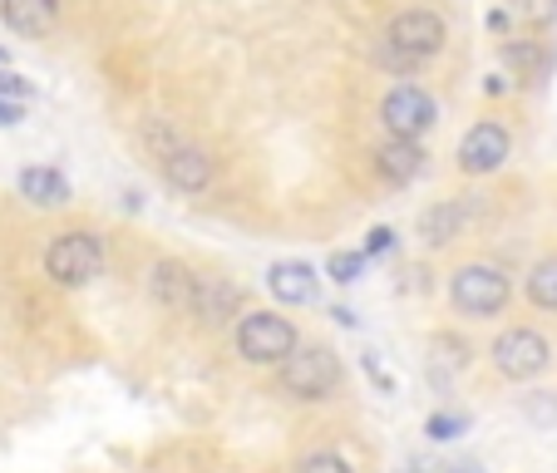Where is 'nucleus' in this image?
Segmentation results:
<instances>
[{"instance_id": "nucleus-1", "label": "nucleus", "mask_w": 557, "mask_h": 473, "mask_svg": "<svg viewBox=\"0 0 557 473\" xmlns=\"http://www.w3.org/2000/svg\"><path fill=\"white\" fill-rule=\"evenodd\" d=\"M341 379H346V365H341V356L331 346H296L292 356L276 365L282 395H292V400H301V404L331 400L341 389Z\"/></svg>"}, {"instance_id": "nucleus-8", "label": "nucleus", "mask_w": 557, "mask_h": 473, "mask_svg": "<svg viewBox=\"0 0 557 473\" xmlns=\"http://www.w3.org/2000/svg\"><path fill=\"white\" fill-rule=\"evenodd\" d=\"M508 153H513V134L498 119H479V124L463 128L454 163H459L463 178H488V173H498L508 163Z\"/></svg>"}, {"instance_id": "nucleus-20", "label": "nucleus", "mask_w": 557, "mask_h": 473, "mask_svg": "<svg viewBox=\"0 0 557 473\" xmlns=\"http://www.w3.org/2000/svg\"><path fill=\"white\" fill-rule=\"evenodd\" d=\"M144 144H148V153H153V158H163V153H173L178 144H188V138H183L169 119H148V124H144Z\"/></svg>"}, {"instance_id": "nucleus-23", "label": "nucleus", "mask_w": 557, "mask_h": 473, "mask_svg": "<svg viewBox=\"0 0 557 473\" xmlns=\"http://www.w3.org/2000/svg\"><path fill=\"white\" fill-rule=\"evenodd\" d=\"M292 473H356V469H350V463L341 459L336 449H315V453H306V459L296 463Z\"/></svg>"}, {"instance_id": "nucleus-24", "label": "nucleus", "mask_w": 557, "mask_h": 473, "mask_svg": "<svg viewBox=\"0 0 557 473\" xmlns=\"http://www.w3.org/2000/svg\"><path fill=\"white\" fill-rule=\"evenodd\" d=\"M30 95H35L30 79H21V74H15L11 64H5V70H0V99H11V104H25Z\"/></svg>"}, {"instance_id": "nucleus-9", "label": "nucleus", "mask_w": 557, "mask_h": 473, "mask_svg": "<svg viewBox=\"0 0 557 473\" xmlns=\"http://www.w3.org/2000/svg\"><path fill=\"white\" fill-rule=\"evenodd\" d=\"M158 173H163V183H169L173 192H208L212 188V178H218V163H212V153L208 148H198V144H178L173 153H163L158 158Z\"/></svg>"}, {"instance_id": "nucleus-31", "label": "nucleus", "mask_w": 557, "mask_h": 473, "mask_svg": "<svg viewBox=\"0 0 557 473\" xmlns=\"http://www.w3.org/2000/svg\"><path fill=\"white\" fill-rule=\"evenodd\" d=\"M405 473H424V469H420V463H410V469H405Z\"/></svg>"}, {"instance_id": "nucleus-10", "label": "nucleus", "mask_w": 557, "mask_h": 473, "mask_svg": "<svg viewBox=\"0 0 557 473\" xmlns=\"http://www.w3.org/2000/svg\"><path fill=\"white\" fill-rule=\"evenodd\" d=\"M148 296H153L163 311H193V296H198V272L183 266L178 257H163V262L148 266Z\"/></svg>"}, {"instance_id": "nucleus-3", "label": "nucleus", "mask_w": 557, "mask_h": 473, "mask_svg": "<svg viewBox=\"0 0 557 473\" xmlns=\"http://www.w3.org/2000/svg\"><path fill=\"white\" fill-rule=\"evenodd\" d=\"M45 276L64 291H79L95 276H104V237L89 227H70L45 247Z\"/></svg>"}, {"instance_id": "nucleus-2", "label": "nucleus", "mask_w": 557, "mask_h": 473, "mask_svg": "<svg viewBox=\"0 0 557 473\" xmlns=\"http://www.w3.org/2000/svg\"><path fill=\"white\" fill-rule=\"evenodd\" d=\"M513 301V282H508L504 266L494 262H463L454 266L449 276V306L469 321H494V315L508 311Z\"/></svg>"}, {"instance_id": "nucleus-15", "label": "nucleus", "mask_w": 557, "mask_h": 473, "mask_svg": "<svg viewBox=\"0 0 557 473\" xmlns=\"http://www.w3.org/2000/svg\"><path fill=\"white\" fill-rule=\"evenodd\" d=\"M315 286H321V276H315L311 262H276L272 272H267V291H272L282 306L315 301Z\"/></svg>"}, {"instance_id": "nucleus-22", "label": "nucleus", "mask_w": 557, "mask_h": 473, "mask_svg": "<svg viewBox=\"0 0 557 473\" xmlns=\"http://www.w3.org/2000/svg\"><path fill=\"white\" fill-rule=\"evenodd\" d=\"M463 430H469V414H459V410H434L430 424H424V434H430L434 444H440V439H459Z\"/></svg>"}, {"instance_id": "nucleus-5", "label": "nucleus", "mask_w": 557, "mask_h": 473, "mask_svg": "<svg viewBox=\"0 0 557 473\" xmlns=\"http://www.w3.org/2000/svg\"><path fill=\"white\" fill-rule=\"evenodd\" d=\"M232 346L247 365H282L301 340H296L292 315H276V311H247L232 331Z\"/></svg>"}, {"instance_id": "nucleus-12", "label": "nucleus", "mask_w": 557, "mask_h": 473, "mask_svg": "<svg viewBox=\"0 0 557 473\" xmlns=\"http://www.w3.org/2000/svg\"><path fill=\"white\" fill-rule=\"evenodd\" d=\"M424 163H430V153H424L420 144H410V138H385V144L375 148V173L385 183H395V188L420 178Z\"/></svg>"}, {"instance_id": "nucleus-26", "label": "nucleus", "mask_w": 557, "mask_h": 473, "mask_svg": "<svg viewBox=\"0 0 557 473\" xmlns=\"http://www.w3.org/2000/svg\"><path fill=\"white\" fill-rule=\"evenodd\" d=\"M360 365H366V375L375 379V389H380V395H389V389H395V385H389V375H385V370H380V360L370 356V350H366V356H360Z\"/></svg>"}, {"instance_id": "nucleus-21", "label": "nucleus", "mask_w": 557, "mask_h": 473, "mask_svg": "<svg viewBox=\"0 0 557 473\" xmlns=\"http://www.w3.org/2000/svg\"><path fill=\"white\" fill-rule=\"evenodd\" d=\"M513 5V15L523 25H533V30H547V25L557 21V0H508Z\"/></svg>"}, {"instance_id": "nucleus-25", "label": "nucleus", "mask_w": 557, "mask_h": 473, "mask_svg": "<svg viewBox=\"0 0 557 473\" xmlns=\"http://www.w3.org/2000/svg\"><path fill=\"white\" fill-rule=\"evenodd\" d=\"M395 247V227H375L366 237V257H380V252H389Z\"/></svg>"}, {"instance_id": "nucleus-17", "label": "nucleus", "mask_w": 557, "mask_h": 473, "mask_svg": "<svg viewBox=\"0 0 557 473\" xmlns=\"http://www.w3.org/2000/svg\"><path fill=\"white\" fill-rule=\"evenodd\" d=\"M498 54H504V64L518 74V85H537L547 74V64H553V54H547L537 40H504Z\"/></svg>"}, {"instance_id": "nucleus-6", "label": "nucleus", "mask_w": 557, "mask_h": 473, "mask_svg": "<svg viewBox=\"0 0 557 473\" xmlns=\"http://www.w3.org/2000/svg\"><path fill=\"white\" fill-rule=\"evenodd\" d=\"M488 360H494V370L504 379L523 385V379H537L553 365V346H547V336L533 326H508V331H498V340L488 346Z\"/></svg>"}, {"instance_id": "nucleus-18", "label": "nucleus", "mask_w": 557, "mask_h": 473, "mask_svg": "<svg viewBox=\"0 0 557 473\" xmlns=\"http://www.w3.org/2000/svg\"><path fill=\"white\" fill-rule=\"evenodd\" d=\"M523 291L537 311H557V257H547V262H537L533 272H528Z\"/></svg>"}, {"instance_id": "nucleus-28", "label": "nucleus", "mask_w": 557, "mask_h": 473, "mask_svg": "<svg viewBox=\"0 0 557 473\" xmlns=\"http://www.w3.org/2000/svg\"><path fill=\"white\" fill-rule=\"evenodd\" d=\"M488 30L504 35V30H508V15H504V11H494V15H488Z\"/></svg>"}, {"instance_id": "nucleus-13", "label": "nucleus", "mask_w": 557, "mask_h": 473, "mask_svg": "<svg viewBox=\"0 0 557 473\" xmlns=\"http://www.w3.org/2000/svg\"><path fill=\"white\" fill-rule=\"evenodd\" d=\"M469 217H473V208H469V202H459V198L430 202V208L420 212V237H424V247H449V242H459V232L469 227Z\"/></svg>"}, {"instance_id": "nucleus-16", "label": "nucleus", "mask_w": 557, "mask_h": 473, "mask_svg": "<svg viewBox=\"0 0 557 473\" xmlns=\"http://www.w3.org/2000/svg\"><path fill=\"white\" fill-rule=\"evenodd\" d=\"M15 188H21V198L30 202V208H64V202H70V178H64L60 169H45V163L25 169Z\"/></svg>"}, {"instance_id": "nucleus-4", "label": "nucleus", "mask_w": 557, "mask_h": 473, "mask_svg": "<svg viewBox=\"0 0 557 473\" xmlns=\"http://www.w3.org/2000/svg\"><path fill=\"white\" fill-rule=\"evenodd\" d=\"M395 54H405V60L414 64H430L444 54V45H449V21H444L440 11H424V5H410V11H395L385 21V40Z\"/></svg>"}, {"instance_id": "nucleus-29", "label": "nucleus", "mask_w": 557, "mask_h": 473, "mask_svg": "<svg viewBox=\"0 0 557 473\" xmlns=\"http://www.w3.org/2000/svg\"><path fill=\"white\" fill-rule=\"evenodd\" d=\"M484 89H488V95H504L508 79H504V74H488V85H484Z\"/></svg>"}, {"instance_id": "nucleus-11", "label": "nucleus", "mask_w": 557, "mask_h": 473, "mask_svg": "<svg viewBox=\"0 0 557 473\" xmlns=\"http://www.w3.org/2000/svg\"><path fill=\"white\" fill-rule=\"evenodd\" d=\"M0 25L25 40H45L60 25V0H0Z\"/></svg>"}, {"instance_id": "nucleus-7", "label": "nucleus", "mask_w": 557, "mask_h": 473, "mask_svg": "<svg viewBox=\"0 0 557 473\" xmlns=\"http://www.w3.org/2000/svg\"><path fill=\"white\" fill-rule=\"evenodd\" d=\"M380 124H385L389 138L420 144V138L440 124V104H434V95L420 85H395V89H385V99H380Z\"/></svg>"}, {"instance_id": "nucleus-14", "label": "nucleus", "mask_w": 557, "mask_h": 473, "mask_svg": "<svg viewBox=\"0 0 557 473\" xmlns=\"http://www.w3.org/2000/svg\"><path fill=\"white\" fill-rule=\"evenodd\" d=\"M243 311V291L232 282H222V276H198V296H193V311L198 321H208V326H222V321H232V315Z\"/></svg>"}, {"instance_id": "nucleus-30", "label": "nucleus", "mask_w": 557, "mask_h": 473, "mask_svg": "<svg viewBox=\"0 0 557 473\" xmlns=\"http://www.w3.org/2000/svg\"><path fill=\"white\" fill-rule=\"evenodd\" d=\"M449 473H484V469H473V463H459V469H449Z\"/></svg>"}, {"instance_id": "nucleus-27", "label": "nucleus", "mask_w": 557, "mask_h": 473, "mask_svg": "<svg viewBox=\"0 0 557 473\" xmlns=\"http://www.w3.org/2000/svg\"><path fill=\"white\" fill-rule=\"evenodd\" d=\"M25 119V104H11V99H0V128H11Z\"/></svg>"}, {"instance_id": "nucleus-19", "label": "nucleus", "mask_w": 557, "mask_h": 473, "mask_svg": "<svg viewBox=\"0 0 557 473\" xmlns=\"http://www.w3.org/2000/svg\"><path fill=\"white\" fill-rule=\"evenodd\" d=\"M366 262H370L366 252H331L326 276H331V282H336V286H356L360 276H366Z\"/></svg>"}]
</instances>
